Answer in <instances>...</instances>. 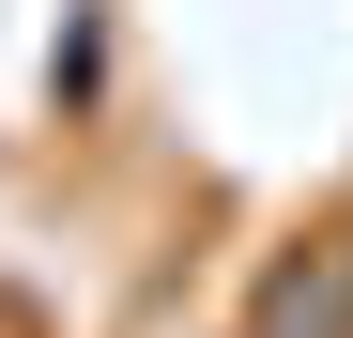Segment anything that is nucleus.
<instances>
[{
  "label": "nucleus",
  "mask_w": 353,
  "mask_h": 338,
  "mask_svg": "<svg viewBox=\"0 0 353 338\" xmlns=\"http://www.w3.org/2000/svg\"><path fill=\"white\" fill-rule=\"evenodd\" d=\"M276 338H353V246H323V261L276 277Z\"/></svg>",
  "instance_id": "nucleus-1"
}]
</instances>
